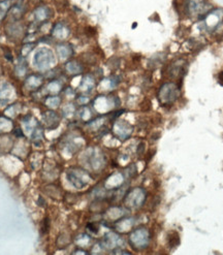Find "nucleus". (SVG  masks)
Listing matches in <instances>:
<instances>
[{
    "label": "nucleus",
    "mask_w": 223,
    "mask_h": 255,
    "mask_svg": "<svg viewBox=\"0 0 223 255\" xmlns=\"http://www.w3.org/2000/svg\"><path fill=\"white\" fill-rule=\"evenodd\" d=\"M208 0H184L183 10L189 18H205L211 11Z\"/></svg>",
    "instance_id": "nucleus-2"
},
{
    "label": "nucleus",
    "mask_w": 223,
    "mask_h": 255,
    "mask_svg": "<svg viewBox=\"0 0 223 255\" xmlns=\"http://www.w3.org/2000/svg\"><path fill=\"white\" fill-rule=\"evenodd\" d=\"M187 62L185 60L179 59L176 60L175 62L172 63V65L169 68V76L173 79H178V78H182V76H184L183 74H185L186 68H187Z\"/></svg>",
    "instance_id": "nucleus-3"
},
{
    "label": "nucleus",
    "mask_w": 223,
    "mask_h": 255,
    "mask_svg": "<svg viewBox=\"0 0 223 255\" xmlns=\"http://www.w3.org/2000/svg\"><path fill=\"white\" fill-rule=\"evenodd\" d=\"M218 80H219V83H220L221 85H223V72H221V73L219 74Z\"/></svg>",
    "instance_id": "nucleus-4"
},
{
    "label": "nucleus",
    "mask_w": 223,
    "mask_h": 255,
    "mask_svg": "<svg viewBox=\"0 0 223 255\" xmlns=\"http://www.w3.org/2000/svg\"><path fill=\"white\" fill-rule=\"evenodd\" d=\"M181 96V85L175 82L164 83L159 88L157 97L162 106H171Z\"/></svg>",
    "instance_id": "nucleus-1"
}]
</instances>
